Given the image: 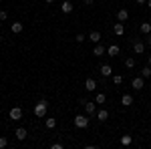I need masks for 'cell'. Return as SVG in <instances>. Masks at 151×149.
Here are the masks:
<instances>
[{
    "instance_id": "obj_1",
    "label": "cell",
    "mask_w": 151,
    "mask_h": 149,
    "mask_svg": "<svg viewBox=\"0 0 151 149\" xmlns=\"http://www.w3.org/2000/svg\"><path fill=\"white\" fill-rule=\"evenodd\" d=\"M32 111H35V115L38 117V119H42V117L47 115V111H48V103L45 101V99H40V101L35 105V109H32Z\"/></svg>"
},
{
    "instance_id": "obj_2",
    "label": "cell",
    "mask_w": 151,
    "mask_h": 149,
    "mask_svg": "<svg viewBox=\"0 0 151 149\" xmlns=\"http://www.w3.org/2000/svg\"><path fill=\"white\" fill-rule=\"evenodd\" d=\"M81 105L85 107L87 115H95L97 113V103H91V101H87V99H81Z\"/></svg>"
},
{
    "instance_id": "obj_3",
    "label": "cell",
    "mask_w": 151,
    "mask_h": 149,
    "mask_svg": "<svg viewBox=\"0 0 151 149\" xmlns=\"http://www.w3.org/2000/svg\"><path fill=\"white\" fill-rule=\"evenodd\" d=\"M75 127H79V129H87V127H89V119H87V115H77V117H75Z\"/></svg>"
},
{
    "instance_id": "obj_4",
    "label": "cell",
    "mask_w": 151,
    "mask_h": 149,
    "mask_svg": "<svg viewBox=\"0 0 151 149\" xmlns=\"http://www.w3.org/2000/svg\"><path fill=\"white\" fill-rule=\"evenodd\" d=\"M8 119H10V121H20V119H22V109H20V107H12L10 113H8Z\"/></svg>"
},
{
    "instance_id": "obj_5",
    "label": "cell",
    "mask_w": 151,
    "mask_h": 149,
    "mask_svg": "<svg viewBox=\"0 0 151 149\" xmlns=\"http://www.w3.org/2000/svg\"><path fill=\"white\" fill-rule=\"evenodd\" d=\"M87 40H91V42H95V45H97V42H101V40H103V35H101L99 30H93V32H89Z\"/></svg>"
},
{
    "instance_id": "obj_6",
    "label": "cell",
    "mask_w": 151,
    "mask_h": 149,
    "mask_svg": "<svg viewBox=\"0 0 151 149\" xmlns=\"http://www.w3.org/2000/svg\"><path fill=\"white\" fill-rule=\"evenodd\" d=\"M143 50H145V42L135 38V42H133V53H135V55H143Z\"/></svg>"
},
{
    "instance_id": "obj_7",
    "label": "cell",
    "mask_w": 151,
    "mask_h": 149,
    "mask_svg": "<svg viewBox=\"0 0 151 149\" xmlns=\"http://www.w3.org/2000/svg\"><path fill=\"white\" fill-rule=\"evenodd\" d=\"M93 55L95 57H103V55H107V48H105V45H101V42H97L93 48Z\"/></svg>"
},
{
    "instance_id": "obj_8",
    "label": "cell",
    "mask_w": 151,
    "mask_h": 149,
    "mask_svg": "<svg viewBox=\"0 0 151 149\" xmlns=\"http://www.w3.org/2000/svg\"><path fill=\"white\" fill-rule=\"evenodd\" d=\"M131 87H133L135 91H141V89H143V77H133V81H131Z\"/></svg>"
},
{
    "instance_id": "obj_9",
    "label": "cell",
    "mask_w": 151,
    "mask_h": 149,
    "mask_svg": "<svg viewBox=\"0 0 151 149\" xmlns=\"http://www.w3.org/2000/svg\"><path fill=\"white\" fill-rule=\"evenodd\" d=\"M95 117H97V119H99L101 123H105V121L109 119V111H107V109H99V111L95 113Z\"/></svg>"
},
{
    "instance_id": "obj_10",
    "label": "cell",
    "mask_w": 151,
    "mask_h": 149,
    "mask_svg": "<svg viewBox=\"0 0 151 149\" xmlns=\"http://www.w3.org/2000/svg\"><path fill=\"white\" fill-rule=\"evenodd\" d=\"M127 18H129V12L125 10V8H119V10H117V20H119V22H125Z\"/></svg>"
},
{
    "instance_id": "obj_11",
    "label": "cell",
    "mask_w": 151,
    "mask_h": 149,
    "mask_svg": "<svg viewBox=\"0 0 151 149\" xmlns=\"http://www.w3.org/2000/svg\"><path fill=\"white\" fill-rule=\"evenodd\" d=\"M85 89H87L89 93H93L95 89H97V81H95V79H87V81H85Z\"/></svg>"
},
{
    "instance_id": "obj_12",
    "label": "cell",
    "mask_w": 151,
    "mask_h": 149,
    "mask_svg": "<svg viewBox=\"0 0 151 149\" xmlns=\"http://www.w3.org/2000/svg\"><path fill=\"white\" fill-rule=\"evenodd\" d=\"M101 75L103 77H113V69H111V65H101Z\"/></svg>"
},
{
    "instance_id": "obj_13",
    "label": "cell",
    "mask_w": 151,
    "mask_h": 149,
    "mask_svg": "<svg viewBox=\"0 0 151 149\" xmlns=\"http://www.w3.org/2000/svg\"><path fill=\"white\" fill-rule=\"evenodd\" d=\"M121 105H123V107H131V105H133V97H131L129 93H125V95L121 97Z\"/></svg>"
},
{
    "instance_id": "obj_14",
    "label": "cell",
    "mask_w": 151,
    "mask_h": 149,
    "mask_svg": "<svg viewBox=\"0 0 151 149\" xmlns=\"http://www.w3.org/2000/svg\"><path fill=\"white\" fill-rule=\"evenodd\" d=\"M113 32H115L117 36H123V35H125V26H123V22H117L115 26H113Z\"/></svg>"
},
{
    "instance_id": "obj_15",
    "label": "cell",
    "mask_w": 151,
    "mask_h": 149,
    "mask_svg": "<svg viewBox=\"0 0 151 149\" xmlns=\"http://www.w3.org/2000/svg\"><path fill=\"white\" fill-rule=\"evenodd\" d=\"M26 137H28L26 129H24V127H18V129H16V139H18V141H24Z\"/></svg>"
},
{
    "instance_id": "obj_16",
    "label": "cell",
    "mask_w": 151,
    "mask_h": 149,
    "mask_svg": "<svg viewBox=\"0 0 151 149\" xmlns=\"http://www.w3.org/2000/svg\"><path fill=\"white\" fill-rule=\"evenodd\" d=\"M22 22H12V26H10V30L12 32H14V35H20V32H22Z\"/></svg>"
},
{
    "instance_id": "obj_17",
    "label": "cell",
    "mask_w": 151,
    "mask_h": 149,
    "mask_svg": "<svg viewBox=\"0 0 151 149\" xmlns=\"http://www.w3.org/2000/svg\"><path fill=\"white\" fill-rule=\"evenodd\" d=\"M60 10L65 12V14H69V12H73V4H70L69 0H65V2L60 4Z\"/></svg>"
},
{
    "instance_id": "obj_18",
    "label": "cell",
    "mask_w": 151,
    "mask_h": 149,
    "mask_svg": "<svg viewBox=\"0 0 151 149\" xmlns=\"http://www.w3.org/2000/svg\"><path fill=\"white\" fill-rule=\"evenodd\" d=\"M107 55H109V57H117V55H119V46L111 45L109 48H107Z\"/></svg>"
},
{
    "instance_id": "obj_19",
    "label": "cell",
    "mask_w": 151,
    "mask_h": 149,
    "mask_svg": "<svg viewBox=\"0 0 151 149\" xmlns=\"http://www.w3.org/2000/svg\"><path fill=\"white\" fill-rule=\"evenodd\" d=\"M139 30L143 32V35H149V32H151V22H141Z\"/></svg>"
},
{
    "instance_id": "obj_20",
    "label": "cell",
    "mask_w": 151,
    "mask_h": 149,
    "mask_svg": "<svg viewBox=\"0 0 151 149\" xmlns=\"http://www.w3.org/2000/svg\"><path fill=\"white\" fill-rule=\"evenodd\" d=\"M105 101H107L105 93H97V95H95V103H97V105H103Z\"/></svg>"
},
{
    "instance_id": "obj_21",
    "label": "cell",
    "mask_w": 151,
    "mask_h": 149,
    "mask_svg": "<svg viewBox=\"0 0 151 149\" xmlns=\"http://www.w3.org/2000/svg\"><path fill=\"white\" fill-rule=\"evenodd\" d=\"M141 77H143V79H149V77H151V67H149V65L141 69Z\"/></svg>"
},
{
    "instance_id": "obj_22",
    "label": "cell",
    "mask_w": 151,
    "mask_h": 149,
    "mask_svg": "<svg viewBox=\"0 0 151 149\" xmlns=\"http://www.w3.org/2000/svg\"><path fill=\"white\" fill-rule=\"evenodd\" d=\"M45 125H47V129H55L57 127V119H47Z\"/></svg>"
},
{
    "instance_id": "obj_23",
    "label": "cell",
    "mask_w": 151,
    "mask_h": 149,
    "mask_svg": "<svg viewBox=\"0 0 151 149\" xmlns=\"http://www.w3.org/2000/svg\"><path fill=\"white\" fill-rule=\"evenodd\" d=\"M125 67H127V69H133V67H135V58H133V57L125 58Z\"/></svg>"
},
{
    "instance_id": "obj_24",
    "label": "cell",
    "mask_w": 151,
    "mask_h": 149,
    "mask_svg": "<svg viewBox=\"0 0 151 149\" xmlns=\"http://www.w3.org/2000/svg\"><path fill=\"white\" fill-rule=\"evenodd\" d=\"M131 141H133L131 135H123V137H121V145H131Z\"/></svg>"
},
{
    "instance_id": "obj_25",
    "label": "cell",
    "mask_w": 151,
    "mask_h": 149,
    "mask_svg": "<svg viewBox=\"0 0 151 149\" xmlns=\"http://www.w3.org/2000/svg\"><path fill=\"white\" fill-rule=\"evenodd\" d=\"M75 40H77V42H85V40H87V35H83V32H79V35L75 36Z\"/></svg>"
},
{
    "instance_id": "obj_26",
    "label": "cell",
    "mask_w": 151,
    "mask_h": 149,
    "mask_svg": "<svg viewBox=\"0 0 151 149\" xmlns=\"http://www.w3.org/2000/svg\"><path fill=\"white\" fill-rule=\"evenodd\" d=\"M113 83L115 85H123V77L121 75H113Z\"/></svg>"
},
{
    "instance_id": "obj_27",
    "label": "cell",
    "mask_w": 151,
    "mask_h": 149,
    "mask_svg": "<svg viewBox=\"0 0 151 149\" xmlns=\"http://www.w3.org/2000/svg\"><path fill=\"white\" fill-rule=\"evenodd\" d=\"M6 147H8V139L0 137V149H6Z\"/></svg>"
},
{
    "instance_id": "obj_28",
    "label": "cell",
    "mask_w": 151,
    "mask_h": 149,
    "mask_svg": "<svg viewBox=\"0 0 151 149\" xmlns=\"http://www.w3.org/2000/svg\"><path fill=\"white\" fill-rule=\"evenodd\" d=\"M6 16H8V12H6V10H0V20H6Z\"/></svg>"
},
{
    "instance_id": "obj_29",
    "label": "cell",
    "mask_w": 151,
    "mask_h": 149,
    "mask_svg": "<svg viewBox=\"0 0 151 149\" xmlns=\"http://www.w3.org/2000/svg\"><path fill=\"white\" fill-rule=\"evenodd\" d=\"M50 147H52V149H63V143H52Z\"/></svg>"
},
{
    "instance_id": "obj_30",
    "label": "cell",
    "mask_w": 151,
    "mask_h": 149,
    "mask_svg": "<svg viewBox=\"0 0 151 149\" xmlns=\"http://www.w3.org/2000/svg\"><path fill=\"white\" fill-rule=\"evenodd\" d=\"M83 2H85V6H93L95 4V0H83Z\"/></svg>"
},
{
    "instance_id": "obj_31",
    "label": "cell",
    "mask_w": 151,
    "mask_h": 149,
    "mask_svg": "<svg viewBox=\"0 0 151 149\" xmlns=\"http://www.w3.org/2000/svg\"><path fill=\"white\" fill-rule=\"evenodd\" d=\"M145 42L151 46V32H149V35H145Z\"/></svg>"
},
{
    "instance_id": "obj_32",
    "label": "cell",
    "mask_w": 151,
    "mask_h": 149,
    "mask_svg": "<svg viewBox=\"0 0 151 149\" xmlns=\"http://www.w3.org/2000/svg\"><path fill=\"white\" fill-rule=\"evenodd\" d=\"M135 2H137V4H145L147 0H135Z\"/></svg>"
},
{
    "instance_id": "obj_33",
    "label": "cell",
    "mask_w": 151,
    "mask_h": 149,
    "mask_svg": "<svg viewBox=\"0 0 151 149\" xmlns=\"http://www.w3.org/2000/svg\"><path fill=\"white\" fill-rule=\"evenodd\" d=\"M45 2H47V4H52V2H55V0H45Z\"/></svg>"
},
{
    "instance_id": "obj_34",
    "label": "cell",
    "mask_w": 151,
    "mask_h": 149,
    "mask_svg": "<svg viewBox=\"0 0 151 149\" xmlns=\"http://www.w3.org/2000/svg\"><path fill=\"white\" fill-rule=\"evenodd\" d=\"M147 6H149V8H151V0H147Z\"/></svg>"
},
{
    "instance_id": "obj_35",
    "label": "cell",
    "mask_w": 151,
    "mask_h": 149,
    "mask_svg": "<svg viewBox=\"0 0 151 149\" xmlns=\"http://www.w3.org/2000/svg\"><path fill=\"white\" fill-rule=\"evenodd\" d=\"M149 67H151V55H149Z\"/></svg>"
},
{
    "instance_id": "obj_36",
    "label": "cell",
    "mask_w": 151,
    "mask_h": 149,
    "mask_svg": "<svg viewBox=\"0 0 151 149\" xmlns=\"http://www.w3.org/2000/svg\"><path fill=\"white\" fill-rule=\"evenodd\" d=\"M0 28H2V20H0Z\"/></svg>"
},
{
    "instance_id": "obj_37",
    "label": "cell",
    "mask_w": 151,
    "mask_h": 149,
    "mask_svg": "<svg viewBox=\"0 0 151 149\" xmlns=\"http://www.w3.org/2000/svg\"><path fill=\"white\" fill-rule=\"evenodd\" d=\"M149 22H151V20H149Z\"/></svg>"
}]
</instances>
